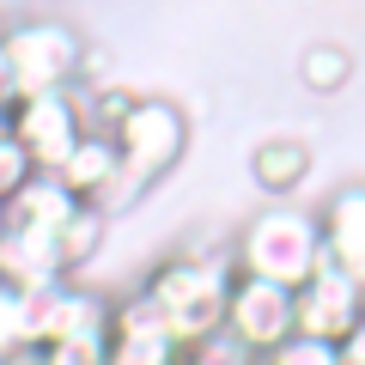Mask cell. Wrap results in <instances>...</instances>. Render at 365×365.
<instances>
[{"mask_svg": "<svg viewBox=\"0 0 365 365\" xmlns=\"http://www.w3.org/2000/svg\"><path fill=\"white\" fill-rule=\"evenodd\" d=\"M116 153H122V170L140 189H153L189 153V116L170 98H134V110L116 122Z\"/></svg>", "mask_w": 365, "mask_h": 365, "instance_id": "obj_4", "label": "cell"}, {"mask_svg": "<svg viewBox=\"0 0 365 365\" xmlns=\"http://www.w3.org/2000/svg\"><path fill=\"white\" fill-rule=\"evenodd\" d=\"M317 220H323V256L365 287V182H341Z\"/></svg>", "mask_w": 365, "mask_h": 365, "instance_id": "obj_11", "label": "cell"}, {"mask_svg": "<svg viewBox=\"0 0 365 365\" xmlns=\"http://www.w3.org/2000/svg\"><path fill=\"white\" fill-rule=\"evenodd\" d=\"M73 213H79V195L55 177V170H37L13 201H0V225H6V232H43V237H55Z\"/></svg>", "mask_w": 365, "mask_h": 365, "instance_id": "obj_12", "label": "cell"}, {"mask_svg": "<svg viewBox=\"0 0 365 365\" xmlns=\"http://www.w3.org/2000/svg\"><path fill=\"white\" fill-rule=\"evenodd\" d=\"M359 323H365V317H359Z\"/></svg>", "mask_w": 365, "mask_h": 365, "instance_id": "obj_25", "label": "cell"}, {"mask_svg": "<svg viewBox=\"0 0 365 365\" xmlns=\"http://www.w3.org/2000/svg\"><path fill=\"white\" fill-rule=\"evenodd\" d=\"M262 365H341V341H317V335H287Z\"/></svg>", "mask_w": 365, "mask_h": 365, "instance_id": "obj_19", "label": "cell"}, {"mask_svg": "<svg viewBox=\"0 0 365 365\" xmlns=\"http://www.w3.org/2000/svg\"><path fill=\"white\" fill-rule=\"evenodd\" d=\"M177 365H262L256 353L244 347V341L232 335V329H207V335H195V341H182V353H177Z\"/></svg>", "mask_w": 365, "mask_h": 365, "instance_id": "obj_17", "label": "cell"}, {"mask_svg": "<svg viewBox=\"0 0 365 365\" xmlns=\"http://www.w3.org/2000/svg\"><path fill=\"white\" fill-rule=\"evenodd\" d=\"M19 104V86H13V67H6V49H0V110Z\"/></svg>", "mask_w": 365, "mask_h": 365, "instance_id": "obj_22", "label": "cell"}, {"mask_svg": "<svg viewBox=\"0 0 365 365\" xmlns=\"http://www.w3.org/2000/svg\"><path fill=\"white\" fill-rule=\"evenodd\" d=\"M104 232H110V213H104V207H91V201H79V213L61 225V232H55L61 268H67V274H79L91 256H98V250H104Z\"/></svg>", "mask_w": 365, "mask_h": 365, "instance_id": "obj_16", "label": "cell"}, {"mask_svg": "<svg viewBox=\"0 0 365 365\" xmlns=\"http://www.w3.org/2000/svg\"><path fill=\"white\" fill-rule=\"evenodd\" d=\"M104 353H110V365H177L182 341L165 329V317L140 292H128V299H110Z\"/></svg>", "mask_w": 365, "mask_h": 365, "instance_id": "obj_9", "label": "cell"}, {"mask_svg": "<svg viewBox=\"0 0 365 365\" xmlns=\"http://www.w3.org/2000/svg\"><path fill=\"white\" fill-rule=\"evenodd\" d=\"M232 262H237V274L280 280V287L299 292L323 268V220L311 207H299V201H268L232 237Z\"/></svg>", "mask_w": 365, "mask_h": 365, "instance_id": "obj_2", "label": "cell"}, {"mask_svg": "<svg viewBox=\"0 0 365 365\" xmlns=\"http://www.w3.org/2000/svg\"><path fill=\"white\" fill-rule=\"evenodd\" d=\"M232 280H237L232 244L225 250H177V256H165L158 268H146L140 299L165 317V329L177 341H195V335H207V329L225 323Z\"/></svg>", "mask_w": 365, "mask_h": 365, "instance_id": "obj_1", "label": "cell"}, {"mask_svg": "<svg viewBox=\"0 0 365 365\" xmlns=\"http://www.w3.org/2000/svg\"><path fill=\"white\" fill-rule=\"evenodd\" d=\"M250 177H256L262 195L287 201L304 177H311V140L304 134H268V140L250 146Z\"/></svg>", "mask_w": 365, "mask_h": 365, "instance_id": "obj_14", "label": "cell"}, {"mask_svg": "<svg viewBox=\"0 0 365 365\" xmlns=\"http://www.w3.org/2000/svg\"><path fill=\"white\" fill-rule=\"evenodd\" d=\"M25 347H37L31 341V292L13 287V280H0V359H13Z\"/></svg>", "mask_w": 365, "mask_h": 365, "instance_id": "obj_18", "label": "cell"}, {"mask_svg": "<svg viewBox=\"0 0 365 365\" xmlns=\"http://www.w3.org/2000/svg\"><path fill=\"white\" fill-rule=\"evenodd\" d=\"M104 323H110V299L98 287H86V280H55V287L31 292V341L37 347L104 335Z\"/></svg>", "mask_w": 365, "mask_h": 365, "instance_id": "obj_7", "label": "cell"}, {"mask_svg": "<svg viewBox=\"0 0 365 365\" xmlns=\"http://www.w3.org/2000/svg\"><path fill=\"white\" fill-rule=\"evenodd\" d=\"M6 134L31 153L37 170H61V158L86 140V104H79V86H55V91H31L19 98L13 116H6Z\"/></svg>", "mask_w": 365, "mask_h": 365, "instance_id": "obj_5", "label": "cell"}, {"mask_svg": "<svg viewBox=\"0 0 365 365\" xmlns=\"http://www.w3.org/2000/svg\"><path fill=\"white\" fill-rule=\"evenodd\" d=\"M292 311H299V335H317V341H347L365 317V287L353 274H341L335 262L323 256V268L292 292Z\"/></svg>", "mask_w": 365, "mask_h": 365, "instance_id": "obj_8", "label": "cell"}, {"mask_svg": "<svg viewBox=\"0 0 365 365\" xmlns=\"http://www.w3.org/2000/svg\"><path fill=\"white\" fill-rule=\"evenodd\" d=\"M0 49L13 67L19 98L31 91H55V86H79V61H86V37L61 19H25V25L0 31Z\"/></svg>", "mask_w": 365, "mask_h": 365, "instance_id": "obj_3", "label": "cell"}, {"mask_svg": "<svg viewBox=\"0 0 365 365\" xmlns=\"http://www.w3.org/2000/svg\"><path fill=\"white\" fill-rule=\"evenodd\" d=\"M341 365H365V323L353 329L347 341H341Z\"/></svg>", "mask_w": 365, "mask_h": 365, "instance_id": "obj_21", "label": "cell"}, {"mask_svg": "<svg viewBox=\"0 0 365 365\" xmlns=\"http://www.w3.org/2000/svg\"><path fill=\"white\" fill-rule=\"evenodd\" d=\"M6 116H13V110H0V134H6Z\"/></svg>", "mask_w": 365, "mask_h": 365, "instance_id": "obj_23", "label": "cell"}, {"mask_svg": "<svg viewBox=\"0 0 365 365\" xmlns=\"http://www.w3.org/2000/svg\"><path fill=\"white\" fill-rule=\"evenodd\" d=\"M37 177V165H31V153L13 140V134H0V201H13L25 182Z\"/></svg>", "mask_w": 365, "mask_h": 365, "instance_id": "obj_20", "label": "cell"}, {"mask_svg": "<svg viewBox=\"0 0 365 365\" xmlns=\"http://www.w3.org/2000/svg\"><path fill=\"white\" fill-rule=\"evenodd\" d=\"M299 86L311 91V98H341V91L353 86V49H347V43H335V37L304 43V55H299Z\"/></svg>", "mask_w": 365, "mask_h": 365, "instance_id": "obj_15", "label": "cell"}, {"mask_svg": "<svg viewBox=\"0 0 365 365\" xmlns=\"http://www.w3.org/2000/svg\"><path fill=\"white\" fill-rule=\"evenodd\" d=\"M0 280H13V287H25V292H43V287H55V280H73V274L61 268L55 237L6 232V225H0Z\"/></svg>", "mask_w": 365, "mask_h": 365, "instance_id": "obj_13", "label": "cell"}, {"mask_svg": "<svg viewBox=\"0 0 365 365\" xmlns=\"http://www.w3.org/2000/svg\"><path fill=\"white\" fill-rule=\"evenodd\" d=\"M0 365H6V359H0Z\"/></svg>", "mask_w": 365, "mask_h": 365, "instance_id": "obj_24", "label": "cell"}, {"mask_svg": "<svg viewBox=\"0 0 365 365\" xmlns=\"http://www.w3.org/2000/svg\"><path fill=\"white\" fill-rule=\"evenodd\" d=\"M55 177L73 189L79 201H91V207H122V201H134V195H146L140 182L122 170V153H116V134H86V140L73 146V153L61 158V170Z\"/></svg>", "mask_w": 365, "mask_h": 365, "instance_id": "obj_10", "label": "cell"}, {"mask_svg": "<svg viewBox=\"0 0 365 365\" xmlns=\"http://www.w3.org/2000/svg\"><path fill=\"white\" fill-rule=\"evenodd\" d=\"M225 329H232L256 359H268L287 335H299L292 287H280V280H256V274H237V280H232V304H225Z\"/></svg>", "mask_w": 365, "mask_h": 365, "instance_id": "obj_6", "label": "cell"}]
</instances>
